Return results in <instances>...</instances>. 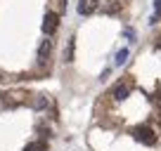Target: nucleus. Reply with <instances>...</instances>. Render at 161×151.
<instances>
[{"label": "nucleus", "instance_id": "1", "mask_svg": "<svg viewBox=\"0 0 161 151\" xmlns=\"http://www.w3.org/2000/svg\"><path fill=\"white\" fill-rule=\"evenodd\" d=\"M59 29V12H45V19H43V33L52 35L55 31Z\"/></svg>", "mask_w": 161, "mask_h": 151}, {"label": "nucleus", "instance_id": "2", "mask_svg": "<svg viewBox=\"0 0 161 151\" xmlns=\"http://www.w3.org/2000/svg\"><path fill=\"white\" fill-rule=\"evenodd\" d=\"M97 7H100V0H78V14H80V17L95 14Z\"/></svg>", "mask_w": 161, "mask_h": 151}, {"label": "nucleus", "instance_id": "3", "mask_svg": "<svg viewBox=\"0 0 161 151\" xmlns=\"http://www.w3.org/2000/svg\"><path fill=\"white\" fill-rule=\"evenodd\" d=\"M135 137L142 142V144H147V146H154V144H156V135L149 130V128H137V130H135Z\"/></svg>", "mask_w": 161, "mask_h": 151}, {"label": "nucleus", "instance_id": "4", "mask_svg": "<svg viewBox=\"0 0 161 151\" xmlns=\"http://www.w3.org/2000/svg\"><path fill=\"white\" fill-rule=\"evenodd\" d=\"M130 95V81H123V83H119V85L111 90V97H114L116 102H123L126 97Z\"/></svg>", "mask_w": 161, "mask_h": 151}, {"label": "nucleus", "instance_id": "5", "mask_svg": "<svg viewBox=\"0 0 161 151\" xmlns=\"http://www.w3.org/2000/svg\"><path fill=\"white\" fill-rule=\"evenodd\" d=\"M50 50H52V40H43L40 43V47H38V64H45L47 61V57H50Z\"/></svg>", "mask_w": 161, "mask_h": 151}, {"label": "nucleus", "instance_id": "6", "mask_svg": "<svg viewBox=\"0 0 161 151\" xmlns=\"http://www.w3.org/2000/svg\"><path fill=\"white\" fill-rule=\"evenodd\" d=\"M74 52H76V38L71 35L69 40H66V50H64V61H66V64L74 61Z\"/></svg>", "mask_w": 161, "mask_h": 151}, {"label": "nucleus", "instance_id": "7", "mask_svg": "<svg viewBox=\"0 0 161 151\" xmlns=\"http://www.w3.org/2000/svg\"><path fill=\"white\" fill-rule=\"evenodd\" d=\"M128 55H130V50H128V47H121V50L116 52V57H114V64L116 66H123L128 61Z\"/></svg>", "mask_w": 161, "mask_h": 151}, {"label": "nucleus", "instance_id": "8", "mask_svg": "<svg viewBox=\"0 0 161 151\" xmlns=\"http://www.w3.org/2000/svg\"><path fill=\"white\" fill-rule=\"evenodd\" d=\"M45 149H47L45 142H43V139H36V142H29L24 151H45Z\"/></svg>", "mask_w": 161, "mask_h": 151}, {"label": "nucleus", "instance_id": "9", "mask_svg": "<svg viewBox=\"0 0 161 151\" xmlns=\"http://www.w3.org/2000/svg\"><path fill=\"white\" fill-rule=\"evenodd\" d=\"M161 21V0H154V14H152L149 24H159Z\"/></svg>", "mask_w": 161, "mask_h": 151}, {"label": "nucleus", "instance_id": "10", "mask_svg": "<svg viewBox=\"0 0 161 151\" xmlns=\"http://www.w3.org/2000/svg\"><path fill=\"white\" fill-rule=\"evenodd\" d=\"M36 99L31 102V104H33V109H45L47 106V99H45V95H33Z\"/></svg>", "mask_w": 161, "mask_h": 151}, {"label": "nucleus", "instance_id": "11", "mask_svg": "<svg viewBox=\"0 0 161 151\" xmlns=\"http://www.w3.org/2000/svg\"><path fill=\"white\" fill-rule=\"evenodd\" d=\"M55 3H57V7H59V12L66 10V0H55Z\"/></svg>", "mask_w": 161, "mask_h": 151}]
</instances>
